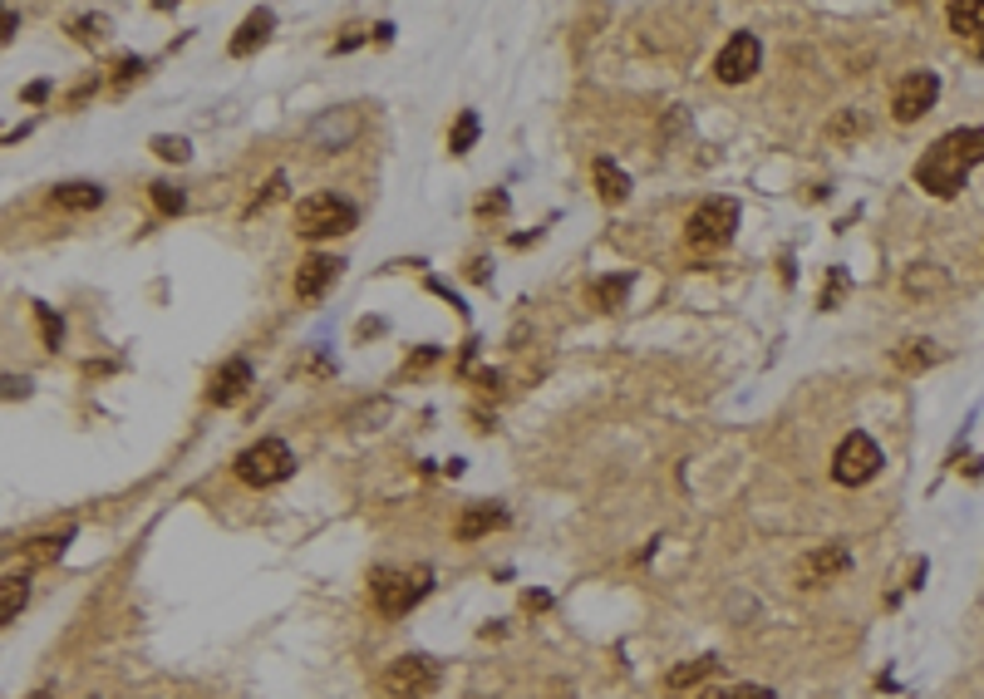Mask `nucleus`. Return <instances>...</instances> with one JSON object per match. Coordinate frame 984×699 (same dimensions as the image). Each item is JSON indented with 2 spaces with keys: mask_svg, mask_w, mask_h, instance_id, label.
<instances>
[{
  "mask_svg": "<svg viewBox=\"0 0 984 699\" xmlns=\"http://www.w3.org/2000/svg\"><path fill=\"white\" fill-rule=\"evenodd\" d=\"M974 163H984V128H950V133L935 138V143L925 148V158L915 163V183L930 197L950 202L964 187Z\"/></svg>",
  "mask_w": 984,
  "mask_h": 699,
  "instance_id": "f257e3e1",
  "label": "nucleus"
},
{
  "mask_svg": "<svg viewBox=\"0 0 984 699\" xmlns=\"http://www.w3.org/2000/svg\"><path fill=\"white\" fill-rule=\"evenodd\" d=\"M433 591V571L429 567H379L370 576V596L384 616H409L423 596Z\"/></svg>",
  "mask_w": 984,
  "mask_h": 699,
  "instance_id": "f03ea898",
  "label": "nucleus"
},
{
  "mask_svg": "<svg viewBox=\"0 0 984 699\" xmlns=\"http://www.w3.org/2000/svg\"><path fill=\"white\" fill-rule=\"evenodd\" d=\"M232 468L246 488H276V482H285L295 473V453L285 439H256L251 448L236 453Z\"/></svg>",
  "mask_w": 984,
  "mask_h": 699,
  "instance_id": "7ed1b4c3",
  "label": "nucleus"
},
{
  "mask_svg": "<svg viewBox=\"0 0 984 699\" xmlns=\"http://www.w3.org/2000/svg\"><path fill=\"white\" fill-rule=\"evenodd\" d=\"M354 222H360V212L335 193H315V197H301V202H295V232H301L305 242L340 236V232H350Z\"/></svg>",
  "mask_w": 984,
  "mask_h": 699,
  "instance_id": "20e7f679",
  "label": "nucleus"
},
{
  "mask_svg": "<svg viewBox=\"0 0 984 699\" xmlns=\"http://www.w3.org/2000/svg\"><path fill=\"white\" fill-rule=\"evenodd\" d=\"M876 473H881V448H876V439L862 429L846 433L832 453V478L842 482V488H862V482H871Z\"/></svg>",
  "mask_w": 984,
  "mask_h": 699,
  "instance_id": "39448f33",
  "label": "nucleus"
},
{
  "mask_svg": "<svg viewBox=\"0 0 984 699\" xmlns=\"http://www.w3.org/2000/svg\"><path fill=\"white\" fill-rule=\"evenodd\" d=\"M379 685L389 699H429L438 689V665L429 655H399L379 675Z\"/></svg>",
  "mask_w": 984,
  "mask_h": 699,
  "instance_id": "423d86ee",
  "label": "nucleus"
},
{
  "mask_svg": "<svg viewBox=\"0 0 984 699\" xmlns=\"http://www.w3.org/2000/svg\"><path fill=\"white\" fill-rule=\"evenodd\" d=\"M734 222H738V202H728V197H704L684 222V242L689 246H724L728 236H734Z\"/></svg>",
  "mask_w": 984,
  "mask_h": 699,
  "instance_id": "0eeeda50",
  "label": "nucleus"
},
{
  "mask_svg": "<svg viewBox=\"0 0 984 699\" xmlns=\"http://www.w3.org/2000/svg\"><path fill=\"white\" fill-rule=\"evenodd\" d=\"M758 65H763V45H758V35H753V30H738V35H728V45L718 49L714 74L724 79V84H748V79L758 74Z\"/></svg>",
  "mask_w": 984,
  "mask_h": 699,
  "instance_id": "6e6552de",
  "label": "nucleus"
},
{
  "mask_svg": "<svg viewBox=\"0 0 984 699\" xmlns=\"http://www.w3.org/2000/svg\"><path fill=\"white\" fill-rule=\"evenodd\" d=\"M935 98H940V79H935L930 69H911L891 94V118L895 124H915L921 114H930Z\"/></svg>",
  "mask_w": 984,
  "mask_h": 699,
  "instance_id": "1a4fd4ad",
  "label": "nucleus"
},
{
  "mask_svg": "<svg viewBox=\"0 0 984 699\" xmlns=\"http://www.w3.org/2000/svg\"><path fill=\"white\" fill-rule=\"evenodd\" d=\"M360 128H364L360 108H330V114H320L311 128H305V143H311L315 153H335V148L354 143Z\"/></svg>",
  "mask_w": 984,
  "mask_h": 699,
  "instance_id": "9d476101",
  "label": "nucleus"
},
{
  "mask_svg": "<svg viewBox=\"0 0 984 699\" xmlns=\"http://www.w3.org/2000/svg\"><path fill=\"white\" fill-rule=\"evenodd\" d=\"M852 567V551L842 547V541H822V547H812L803 561H797V586H827V581H836L842 571Z\"/></svg>",
  "mask_w": 984,
  "mask_h": 699,
  "instance_id": "9b49d317",
  "label": "nucleus"
},
{
  "mask_svg": "<svg viewBox=\"0 0 984 699\" xmlns=\"http://www.w3.org/2000/svg\"><path fill=\"white\" fill-rule=\"evenodd\" d=\"M340 256H325V252H311L301 266H295V295L301 301H320L335 281H340Z\"/></svg>",
  "mask_w": 984,
  "mask_h": 699,
  "instance_id": "f8f14e48",
  "label": "nucleus"
},
{
  "mask_svg": "<svg viewBox=\"0 0 984 699\" xmlns=\"http://www.w3.org/2000/svg\"><path fill=\"white\" fill-rule=\"evenodd\" d=\"M246 384H251V364L236 354V360H226L222 370L212 374V384H207V399H212L216 409H226V404H236L246 394Z\"/></svg>",
  "mask_w": 984,
  "mask_h": 699,
  "instance_id": "ddd939ff",
  "label": "nucleus"
},
{
  "mask_svg": "<svg viewBox=\"0 0 984 699\" xmlns=\"http://www.w3.org/2000/svg\"><path fill=\"white\" fill-rule=\"evenodd\" d=\"M271 30H276V15H271V10H251V15L242 20V30L232 35V45H226V49H232L236 59H246V55H256V49H261L266 39H271Z\"/></svg>",
  "mask_w": 984,
  "mask_h": 699,
  "instance_id": "4468645a",
  "label": "nucleus"
},
{
  "mask_svg": "<svg viewBox=\"0 0 984 699\" xmlns=\"http://www.w3.org/2000/svg\"><path fill=\"white\" fill-rule=\"evenodd\" d=\"M497 527H507V512L492 508V502H472V508L458 517V541H478Z\"/></svg>",
  "mask_w": 984,
  "mask_h": 699,
  "instance_id": "2eb2a0df",
  "label": "nucleus"
},
{
  "mask_svg": "<svg viewBox=\"0 0 984 699\" xmlns=\"http://www.w3.org/2000/svg\"><path fill=\"white\" fill-rule=\"evenodd\" d=\"M945 15H950V30L960 39H974V49L984 45V0H954Z\"/></svg>",
  "mask_w": 984,
  "mask_h": 699,
  "instance_id": "dca6fc26",
  "label": "nucleus"
},
{
  "mask_svg": "<svg viewBox=\"0 0 984 699\" xmlns=\"http://www.w3.org/2000/svg\"><path fill=\"white\" fill-rule=\"evenodd\" d=\"M718 669V660L714 655H699V660H684V665H675L665 675V689L669 695H684V689H694V685H704L708 675Z\"/></svg>",
  "mask_w": 984,
  "mask_h": 699,
  "instance_id": "f3484780",
  "label": "nucleus"
},
{
  "mask_svg": "<svg viewBox=\"0 0 984 699\" xmlns=\"http://www.w3.org/2000/svg\"><path fill=\"white\" fill-rule=\"evenodd\" d=\"M596 193H600V202H610V207H620L630 197V177L620 173L610 158H596Z\"/></svg>",
  "mask_w": 984,
  "mask_h": 699,
  "instance_id": "a211bd4d",
  "label": "nucleus"
},
{
  "mask_svg": "<svg viewBox=\"0 0 984 699\" xmlns=\"http://www.w3.org/2000/svg\"><path fill=\"white\" fill-rule=\"evenodd\" d=\"M935 360H940V350H935L930 340H905V345H895V350H891V364H895V370H905V374L925 370V364H935Z\"/></svg>",
  "mask_w": 984,
  "mask_h": 699,
  "instance_id": "6ab92c4d",
  "label": "nucleus"
},
{
  "mask_svg": "<svg viewBox=\"0 0 984 699\" xmlns=\"http://www.w3.org/2000/svg\"><path fill=\"white\" fill-rule=\"evenodd\" d=\"M945 291V271L935 261H911L905 266V295H935Z\"/></svg>",
  "mask_w": 984,
  "mask_h": 699,
  "instance_id": "aec40b11",
  "label": "nucleus"
},
{
  "mask_svg": "<svg viewBox=\"0 0 984 699\" xmlns=\"http://www.w3.org/2000/svg\"><path fill=\"white\" fill-rule=\"evenodd\" d=\"M55 202L69 207V212H94V207L104 202V187H94V183H65V187H55Z\"/></svg>",
  "mask_w": 984,
  "mask_h": 699,
  "instance_id": "412c9836",
  "label": "nucleus"
},
{
  "mask_svg": "<svg viewBox=\"0 0 984 699\" xmlns=\"http://www.w3.org/2000/svg\"><path fill=\"white\" fill-rule=\"evenodd\" d=\"M625 291H630V276H606V281L590 286V305H596V311H616V305L625 301Z\"/></svg>",
  "mask_w": 984,
  "mask_h": 699,
  "instance_id": "4be33fe9",
  "label": "nucleus"
},
{
  "mask_svg": "<svg viewBox=\"0 0 984 699\" xmlns=\"http://www.w3.org/2000/svg\"><path fill=\"white\" fill-rule=\"evenodd\" d=\"M25 601H30L25 576H5V581H0V620H5V626L20 616V606H25Z\"/></svg>",
  "mask_w": 984,
  "mask_h": 699,
  "instance_id": "5701e85b",
  "label": "nucleus"
},
{
  "mask_svg": "<svg viewBox=\"0 0 984 699\" xmlns=\"http://www.w3.org/2000/svg\"><path fill=\"white\" fill-rule=\"evenodd\" d=\"M472 143H478V114H472V108H462L458 124H453V133H448V148H453V153H468Z\"/></svg>",
  "mask_w": 984,
  "mask_h": 699,
  "instance_id": "b1692460",
  "label": "nucleus"
},
{
  "mask_svg": "<svg viewBox=\"0 0 984 699\" xmlns=\"http://www.w3.org/2000/svg\"><path fill=\"white\" fill-rule=\"evenodd\" d=\"M153 207L163 217H177L187 207V197H183V187H173V183H153Z\"/></svg>",
  "mask_w": 984,
  "mask_h": 699,
  "instance_id": "393cba45",
  "label": "nucleus"
},
{
  "mask_svg": "<svg viewBox=\"0 0 984 699\" xmlns=\"http://www.w3.org/2000/svg\"><path fill=\"white\" fill-rule=\"evenodd\" d=\"M694 699H773V689L763 685H724V689H704Z\"/></svg>",
  "mask_w": 984,
  "mask_h": 699,
  "instance_id": "a878e982",
  "label": "nucleus"
},
{
  "mask_svg": "<svg viewBox=\"0 0 984 699\" xmlns=\"http://www.w3.org/2000/svg\"><path fill=\"white\" fill-rule=\"evenodd\" d=\"M35 321H39V335H45L49 350H59V340H65V325H59V315L49 311V305H35Z\"/></svg>",
  "mask_w": 984,
  "mask_h": 699,
  "instance_id": "bb28decb",
  "label": "nucleus"
},
{
  "mask_svg": "<svg viewBox=\"0 0 984 699\" xmlns=\"http://www.w3.org/2000/svg\"><path fill=\"white\" fill-rule=\"evenodd\" d=\"M153 153L163 158V163H187V143H183V138L157 133V138H153Z\"/></svg>",
  "mask_w": 984,
  "mask_h": 699,
  "instance_id": "cd10ccee",
  "label": "nucleus"
},
{
  "mask_svg": "<svg viewBox=\"0 0 984 699\" xmlns=\"http://www.w3.org/2000/svg\"><path fill=\"white\" fill-rule=\"evenodd\" d=\"M69 537H35V547H25V561H55L65 551Z\"/></svg>",
  "mask_w": 984,
  "mask_h": 699,
  "instance_id": "c85d7f7f",
  "label": "nucleus"
},
{
  "mask_svg": "<svg viewBox=\"0 0 984 699\" xmlns=\"http://www.w3.org/2000/svg\"><path fill=\"white\" fill-rule=\"evenodd\" d=\"M133 74H143V59H118V74H114V84L124 89Z\"/></svg>",
  "mask_w": 984,
  "mask_h": 699,
  "instance_id": "c756f323",
  "label": "nucleus"
},
{
  "mask_svg": "<svg viewBox=\"0 0 984 699\" xmlns=\"http://www.w3.org/2000/svg\"><path fill=\"white\" fill-rule=\"evenodd\" d=\"M836 295H842V271H832V281H827V291H822V311H832Z\"/></svg>",
  "mask_w": 984,
  "mask_h": 699,
  "instance_id": "7c9ffc66",
  "label": "nucleus"
}]
</instances>
